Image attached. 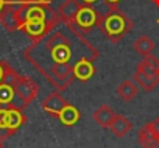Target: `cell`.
<instances>
[{"instance_id": "obj_4", "label": "cell", "mask_w": 159, "mask_h": 148, "mask_svg": "<svg viewBox=\"0 0 159 148\" xmlns=\"http://www.w3.org/2000/svg\"><path fill=\"white\" fill-rule=\"evenodd\" d=\"M56 22H58L56 17L47 19V20H28L22 25L20 30L33 41H41V39L47 38V34L50 33V30L55 27Z\"/></svg>"}, {"instance_id": "obj_21", "label": "cell", "mask_w": 159, "mask_h": 148, "mask_svg": "<svg viewBox=\"0 0 159 148\" xmlns=\"http://www.w3.org/2000/svg\"><path fill=\"white\" fill-rule=\"evenodd\" d=\"M105 2H106L109 7H117V3L122 2V0H105Z\"/></svg>"}, {"instance_id": "obj_26", "label": "cell", "mask_w": 159, "mask_h": 148, "mask_svg": "<svg viewBox=\"0 0 159 148\" xmlns=\"http://www.w3.org/2000/svg\"><path fill=\"white\" fill-rule=\"evenodd\" d=\"M151 2H153V3L156 5V7H159V0H151Z\"/></svg>"}, {"instance_id": "obj_1", "label": "cell", "mask_w": 159, "mask_h": 148, "mask_svg": "<svg viewBox=\"0 0 159 148\" xmlns=\"http://www.w3.org/2000/svg\"><path fill=\"white\" fill-rule=\"evenodd\" d=\"M97 28L106 36L109 42L119 44L123 39V36L133 28V22L117 7H109L108 13L98 16Z\"/></svg>"}, {"instance_id": "obj_3", "label": "cell", "mask_w": 159, "mask_h": 148, "mask_svg": "<svg viewBox=\"0 0 159 148\" xmlns=\"http://www.w3.org/2000/svg\"><path fill=\"white\" fill-rule=\"evenodd\" d=\"M13 87H14V92H16V98L20 101L19 103L20 109L27 108L39 94L38 83L34 80H31L30 77H25V75H19L14 80Z\"/></svg>"}, {"instance_id": "obj_20", "label": "cell", "mask_w": 159, "mask_h": 148, "mask_svg": "<svg viewBox=\"0 0 159 148\" xmlns=\"http://www.w3.org/2000/svg\"><path fill=\"white\" fill-rule=\"evenodd\" d=\"M148 126H150L151 132L154 134V137L159 140V117H157V119H154L153 122H148Z\"/></svg>"}, {"instance_id": "obj_15", "label": "cell", "mask_w": 159, "mask_h": 148, "mask_svg": "<svg viewBox=\"0 0 159 148\" xmlns=\"http://www.w3.org/2000/svg\"><path fill=\"white\" fill-rule=\"evenodd\" d=\"M58 120L64 125V126H73L78 120H80V111L73 106V105H67L58 115Z\"/></svg>"}, {"instance_id": "obj_7", "label": "cell", "mask_w": 159, "mask_h": 148, "mask_svg": "<svg viewBox=\"0 0 159 148\" xmlns=\"http://www.w3.org/2000/svg\"><path fill=\"white\" fill-rule=\"evenodd\" d=\"M22 111L24 109H20L14 103L7 105V128H8L11 136L16 134L22 128V125L27 122V117H25V114Z\"/></svg>"}, {"instance_id": "obj_2", "label": "cell", "mask_w": 159, "mask_h": 148, "mask_svg": "<svg viewBox=\"0 0 159 148\" xmlns=\"http://www.w3.org/2000/svg\"><path fill=\"white\" fill-rule=\"evenodd\" d=\"M44 47L48 50L53 62H69L72 58V44L70 41L59 31L44 38Z\"/></svg>"}, {"instance_id": "obj_25", "label": "cell", "mask_w": 159, "mask_h": 148, "mask_svg": "<svg viewBox=\"0 0 159 148\" xmlns=\"http://www.w3.org/2000/svg\"><path fill=\"white\" fill-rule=\"evenodd\" d=\"M3 145H5V140H3V139H0V148H3Z\"/></svg>"}, {"instance_id": "obj_5", "label": "cell", "mask_w": 159, "mask_h": 148, "mask_svg": "<svg viewBox=\"0 0 159 148\" xmlns=\"http://www.w3.org/2000/svg\"><path fill=\"white\" fill-rule=\"evenodd\" d=\"M98 16H100V13H97L92 7H89V5H83L81 10H80L78 14H76L75 25H76L78 30H81L83 33H89V31L97 25Z\"/></svg>"}, {"instance_id": "obj_10", "label": "cell", "mask_w": 159, "mask_h": 148, "mask_svg": "<svg viewBox=\"0 0 159 148\" xmlns=\"http://www.w3.org/2000/svg\"><path fill=\"white\" fill-rule=\"evenodd\" d=\"M136 70L145 73V75H148L154 80H159V59L153 55H147V56H143V59L140 62H137Z\"/></svg>"}, {"instance_id": "obj_19", "label": "cell", "mask_w": 159, "mask_h": 148, "mask_svg": "<svg viewBox=\"0 0 159 148\" xmlns=\"http://www.w3.org/2000/svg\"><path fill=\"white\" fill-rule=\"evenodd\" d=\"M16 98V92L14 87L8 83H2L0 84V106H7L11 105Z\"/></svg>"}, {"instance_id": "obj_13", "label": "cell", "mask_w": 159, "mask_h": 148, "mask_svg": "<svg viewBox=\"0 0 159 148\" xmlns=\"http://www.w3.org/2000/svg\"><path fill=\"white\" fill-rule=\"evenodd\" d=\"M139 92V87H137V83L131 81V80H125L122 81L119 86H117V95L123 100V101H131Z\"/></svg>"}, {"instance_id": "obj_17", "label": "cell", "mask_w": 159, "mask_h": 148, "mask_svg": "<svg viewBox=\"0 0 159 148\" xmlns=\"http://www.w3.org/2000/svg\"><path fill=\"white\" fill-rule=\"evenodd\" d=\"M134 81L145 91V92H151V91H154V87L159 84V80H154V78H151V77H148V75H145V73H142V72H139V70H136L134 72Z\"/></svg>"}, {"instance_id": "obj_22", "label": "cell", "mask_w": 159, "mask_h": 148, "mask_svg": "<svg viewBox=\"0 0 159 148\" xmlns=\"http://www.w3.org/2000/svg\"><path fill=\"white\" fill-rule=\"evenodd\" d=\"M33 2H34V3H45V5H47L48 2H52V0H33Z\"/></svg>"}, {"instance_id": "obj_8", "label": "cell", "mask_w": 159, "mask_h": 148, "mask_svg": "<svg viewBox=\"0 0 159 148\" xmlns=\"http://www.w3.org/2000/svg\"><path fill=\"white\" fill-rule=\"evenodd\" d=\"M81 7H83V3H80L78 0H64L58 10V17L69 27V25L75 24L76 14L81 10Z\"/></svg>"}, {"instance_id": "obj_18", "label": "cell", "mask_w": 159, "mask_h": 148, "mask_svg": "<svg viewBox=\"0 0 159 148\" xmlns=\"http://www.w3.org/2000/svg\"><path fill=\"white\" fill-rule=\"evenodd\" d=\"M19 77V73L7 62V61H0V84L2 83H8L13 86L14 80Z\"/></svg>"}, {"instance_id": "obj_16", "label": "cell", "mask_w": 159, "mask_h": 148, "mask_svg": "<svg viewBox=\"0 0 159 148\" xmlns=\"http://www.w3.org/2000/svg\"><path fill=\"white\" fill-rule=\"evenodd\" d=\"M133 47H134V50H136L139 55L147 56V55H151V52L154 50V42H153V39L148 38L147 34H140V36L134 41Z\"/></svg>"}, {"instance_id": "obj_11", "label": "cell", "mask_w": 159, "mask_h": 148, "mask_svg": "<svg viewBox=\"0 0 159 148\" xmlns=\"http://www.w3.org/2000/svg\"><path fill=\"white\" fill-rule=\"evenodd\" d=\"M114 117H116V112H114V109H112L109 105H102V106L97 108V109L94 111V114H92V119H94V120L97 122V125H98L100 128H103V129L109 128V125L112 123Z\"/></svg>"}, {"instance_id": "obj_9", "label": "cell", "mask_w": 159, "mask_h": 148, "mask_svg": "<svg viewBox=\"0 0 159 148\" xmlns=\"http://www.w3.org/2000/svg\"><path fill=\"white\" fill-rule=\"evenodd\" d=\"M95 73V67L91 59L81 58L73 64V77L80 81H89Z\"/></svg>"}, {"instance_id": "obj_6", "label": "cell", "mask_w": 159, "mask_h": 148, "mask_svg": "<svg viewBox=\"0 0 159 148\" xmlns=\"http://www.w3.org/2000/svg\"><path fill=\"white\" fill-rule=\"evenodd\" d=\"M69 105V101L61 95V92H58V91H55V92H52L50 95H47L44 100H42V103H41V108L48 114V115H52V117H55V119H58V115H59V112L66 108Z\"/></svg>"}, {"instance_id": "obj_23", "label": "cell", "mask_w": 159, "mask_h": 148, "mask_svg": "<svg viewBox=\"0 0 159 148\" xmlns=\"http://www.w3.org/2000/svg\"><path fill=\"white\" fill-rule=\"evenodd\" d=\"M94 2H97V0H83V5H91Z\"/></svg>"}, {"instance_id": "obj_24", "label": "cell", "mask_w": 159, "mask_h": 148, "mask_svg": "<svg viewBox=\"0 0 159 148\" xmlns=\"http://www.w3.org/2000/svg\"><path fill=\"white\" fill-rule=\"evenodd\" d=\"M5 5H7V0H0V10H2Z\"/></svg>"}, {"instance_id": "obj_14", "label": "cell", "mask_w": 159, "mask_h": 148, "mask_svg": "<svg viewBox=\"0 0 159 148\" xmlns=\"http://www.w3.org/2000/svg\"><path fill=\"white\" fill-rule=\"evenodd\" d=\"M137 140H139V143H140L142 148H156V146L159 145V140H157V139L154 137V134L151 132L148 123L143 125V126L139 129V132H137Z\"/></svg>"}, {"instance_id": "obj_12", "label": "cell", "mask_w": 159, "mask_h": 148, "mask_svg": "<svg viewBox=\"0 0 159 148\" xmlns=\"http://www.w3.org/2000/svg\"><path fill=\"white\" fill-rule=\"evenodd\" d=\"M131 128H133L131 122H129L125 115H122V114H116L112 123L109 125V129H111L117 137H125V136L131 131Z\"/></svg>"}]
</instances>
